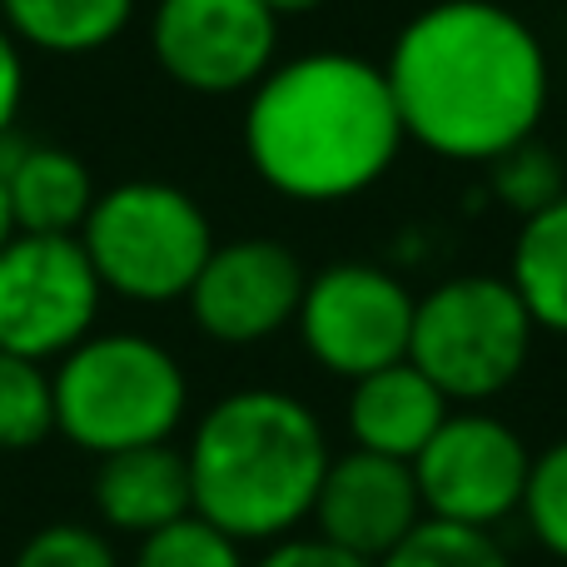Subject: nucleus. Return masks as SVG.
<instances>
[{
  "instance_id": "nucleus-21",
  "label": "nucleus",
  "mask_w": 567,
  "mask_h": 567,
  "mask_svg": "<svg viewBox=\"0 0 567 567\" xmlns=\"http://www.w3.org/2000/svg\"><path fill=\"white\" fill-rule=\"evenodd\" d=\"M130 567H249V563H245V543H235L215 523L189 513V518L140 538Z\"/></svg>"
},
{
  "instance_id": "nucleus-2",
  "label": "nucleus",
  "mask_w": 567,
  "mask_h": 567,
  "mask_svg": "<svg viewBox=\"0 0 567 567\" xmlns=\"http://www.w3.org/2000/svg\"><path fill=\"white\" fill-rule=\"evenodd\" d=\"M403 150L383 65L309 50L275 65L245 110L249 169L293 205H339L373 189Z\"/></svg>"
},
{
  "instance_id": "nucleus-6",
  "label": "nucleus",
  "mask_w": 567,
  "mask_h": 567,
  "mask_svg": "<svg viewBox=\"0 0 567 567\" xmlns=\"http://www.w3.org/2000/svg\"><path fill=\"white\" fill-rule=\"evenodd\" d=\"M533 333L538 329L508 279L458 275L419 299L409 363L429 373L453 409H478L523 379Z\"/></svg>"
},
{
  "instance_id": "nucleus-15",
  "label": "nucleus",
  "mask_w": 567,
  "mask_h": 567,
  "mask_svg": "<svg viewBox=\"0 0 567 567\" xmlns=\"http://www.w3.org/2000/svg\"><path fill=\"white\" fill-rule=\"evenodd\" d=\"M0 175H6L10 219L16 235H80L90 205H95V179L75 150L60 145H0Z\"/></svg>"
},
{
  "instance_id": "nucleus-19",
  "label": "nucleus",
  "mask_w": 567,
  "mask_h": 567,
  "mask_svg": "<svg viewBox=\"0 0 567 567\" xmlns=\"http://www.w3.org/2000/svg\"><path fill=\"white\" fill-rule=\"evenodd\" d=\"M379 567H513V558L498 543V533L423 518Z\"/></svg>"
},
{
  "instance_id": "nucleus-4",
  "label": "nucleus",
  "mask_w": 567,
  "mask_h": 567,
  "mask_svg": "<svg viewBox=\"0 0 567 567\" xmlns=\"http://www.w3.org/2000/svg\"><path fill=\"white\" fill-rule=\"evenodd\" d=\"M55 433L80 453L169 443L189 413V379L179 359L145 333H90L50 373Z\"/></svg>"
},
{
  "instance_id": "nucleus-23",
  "label": "nucleus",
  "mask_w": 567,
  "mask_h": 567,
  "mask_svg": "<svg viewBox=\"0 0 567 567\" xmlns=\"http://www.w3.org/2000/svg\"><path fill=\"white\" fill-rule=\"evenodd\" d=\"M10 567H125L105 528L95 523H45L16 548Z\"/></svg>"
},
{
  "instance_id": "nucleus-9",
  "label": "nucleus",
  "mask_w": 567,
  "mask_h": 567,
  "mask_svg": "<svg viewBox=\"0 0 567 567\" xmlns=\"http://www.w3.org/2000/svg\"><path fill=\"white\" fill-rule=\"evenodd\" d=\"M533 453L513 423L483 409H453L429 449L413 458V483L429 518L498 528L503 518L523 513Z\"/></svg>"
},
{
  "instance_id": "nucleus-14",
  "label": "nucleus",
  "mask_w": 567,
  "mask_h": 567,
  "mask_svg": "<svg viewBox=\"0 0 567 567\" xmlns=\"http://www.w3.org/2000/svg\"><path fill=\"white\" fill-rule=\"evenodd\" d=\"M453 413V403L433 389V379L423 369H413L409 359L389 363L379 373H363L349 389V439L353 449L379 453V458L413 463L429 439L443 429V419Z\"/></svg>"
},
{
  "instance_id": "nucleus-1",
  "label": "nucleus",
  "mask_w": 567,
  "mask_h": 567,
  "mask_svg": "<svg viewBox=\"0 0 567 567\" xmlns=\"http://www.w3.org/2000/svg\"><path fill=\"white\" fill-rule=\"evenodd\" d=\"M383 80L403 140L458 165L533 140L553 95L538 30L498 0H433L399 30Z\"/></svg>"
},
{
  "instance_id": "nucleus-5",
  "label": "nucleus",
  "mask_w": 567,
  "mask_h": 567,
  "mask_svg": "<svg viewBox=\"0 0 567 567\" xmlns=\"http://www.w3.org/2000/svg\"><path fill=\"white\" fill-rule=\"evenodd\" d=\"M75 239L100 289L130 303L185 299L215 249V229L199 199L169 179H125L100 189Z\"/></svg>"
},
{
  "instance_id": "nucleus-16",
  "label": "nucleus",
  "mask_w": 567,
  "mask_h": 567,
  "mask_svg": "<svg viewBox=\"0 0 567 567\" xmlns=\"http://www.w3.org/2000/svg\"><path fill=\"white\" fill-rule=\"evenodd\" d=\"M135 0H0V25L20 50L95 55L125 35Z\"/></svg>"
},
{
  "instance_id": "nucleus-10",
  "label": "nucleus",
  "mask_w": 567,
  "mask_h": 567,
  "mask_svg": "<svg viewBox=\"0 0 567 567\" xmlns=\"http://www.w3.org/2000/svg\"><path fill=\"white\" fill-rule=\"evenodd\" d=\"M150 50L179 90L239 95L275 70L279 16L265 0H159Z\"/></svg>"
},
{
  "instance_id": "nucleus-27",
  "label": "nucleus",
  "mask_w": 567,
  "mask_h": 567,
  "mask_svg": "<svg viewBox=\"0 0 567 567\" xmlns=\"http://www.w3.org/2000/svg\"><path fill=\"white\" fill-rule=\"evenodd\" d=\"M16 239V219H10V195H6V175H0V249Z\"/></svg>"
},
{
  "instance_id": "nucleus-11",
  "label": "nucleus",
  "mask_w": 567,
  "mask_h": 567,
  "mask_svg": "<svg viewBox=\"0 0 567 567\" xmlns=\"http://www.w3.org/2000/svg\"><path fill=\"white\" fill-rule=\"evenodd\" d=\"M303 284H309V269L299 265L289 245H279V239H229V245L209 249L185 303L205 339L249 349V343L275 339L299 319Z\"/></svg>"
},
{
  "instance_id": "nucleus-28",
  "label": "nucleus",
  "mask_w": 567,
  "mask_h": 567,
  "mask_svg": "<svg viewBox=\"0 0 567 567\" xmlns=\"http://www.w3.org/2000/svg\"><path fill=\"white\" fill-rule=\"evenodd\" d=\"M563 159H567V145H563Z\"/></svg>"
},
{
  "instance_id": "nucleus-8",
  "label": "nucleus",
  "mask_w": 567,
  "mask_h": 567,
  "mask_svg": "<svg viewBox=\"0 0 567 567\" xmlns=\"http://www.w3.org/2000/svg\"><path fill=\"white\" fill-rule=\"evenodd\" d=\"M413 309L419 299L399 275L363 265V259H343V265L309 275L293 323H299L309 359L323 373H339L353 383L363 373L409 359Z\"/></svg>"
},
{
  "instance_id": "nucleus-17",
  "label": "nucleus",
  "mask_w": 567,
  "mask_h": 567,
  "mask_svg": "<svg viewBox=\"0 0 567 567\" xmlns=\"http://www.w3.org/2000/svg\"><path fill=\"white\" fill-rule=\"evenodd\" d=\"M508 284L528 309L533 329L567 339V195L523 219L513 239Z\"/></svg>"
},
{
  "instance_id": "nucleus-22",
  "label": "nucleus",
  "mask_w": 567,
  "mask_h": 567,
  "mask_svg": "<svg viewBox=\"0 0 567 567\" xmlns=\"http://www.w3.org/2000/svg\"><path fill=\"white\" fill-rule=\"evenodd\" d=\"M523 518H528L533 538L567 563V439L548 443L533 453L528 493H523Z\"/></svg>"
},
{
  "instance_id": "nucleus-25",
  "label": "nucleus",
  "mask_w": 567,
  "mask_h": 567,
  "mask_svg": "<svg viewBox=\"0 0 567 567\" xmlns=\"http://www.w3.org/2000/svg\"><path fill=\"white\" fill-rule=\"evenodd\" d=\"M20 100H25V55H20L16 35L0 25V145H6L10 130H16Z\"/></svg>"
},
{
  "instance_id": "nucleus-3",
  "label": "nucleus",
  "mask_w": 567,
  "mask_h": 567,
  "mask_svg": "<svg viewBox=\"0 0 567 567\" xmlns=\"http://www.w3.org/2000/svg\"><path fill=\"white\" fill-rule=\"evenodd\" d=\"M195 513L235 543H279L309 523L329 473L319 413L284 389H235L199 413L189 433Z\"/></svg>"
},
{
  "instance_id": "nucleus-20",
  "label": "nucleus",
  "mask_w": 567,
  "mask_h": 567,
  "mask_svg": "<svg viewBox=\"0 0 567 567\" xmlns=\"http://www.w3.org/2000/svg\"><path fill=\"white\" fill-rule=\"evenodd\" d=\"M488 175H493V195L523 219L567 195V159L553 145H543L538 135L513 145L508 155H498L488 165Z\"/></svg>"
},
{
  "instance_id": "nucleus-24",
  "label": "nucleus",
  "mask_w": 567,
  "mask_h": 567,
  "mask_svg": "<svg viewBox=\"0 0 567 567\" xmlns=\"http://www.w3.org/2000/svg\"><path fill=\"white\" fill-rule=\"evenodd\" d=\"M249 567H373V563H363V558H353V553H343V548H333V543H323V538H279V543H269L265 548V558L259 563H249Z\"/></svg>"
},
{
  "instance_id": "nucleus-26",
  "label": "nucleus",
  "mask_w": 567,
  "mask_h": 567,
  "mask_svg": "<svg viewBox=\"0 0 567 567\" xmlns=\"http://www.w3.org/2000/svg\"><path fill=\"white\" fill-rule=\"evenodd\" d=\"M269 10H275V16L284 20V16H309V10H319L323 0H265Z\"/></svg>"
},
{
  "instance_id": "nucleus-7",
  "label": "nucleus",
  "mask_w": 567,
  "mask_h": 567,
  "mask_svg": "<svg viewBox=\"0 0 567 567\" xmlns=\"http://www.w3.org/2000/svg\"><path fill=\"white\" fill-rule=\"evenodd\" d=\"M100 299L105 289L75 235H16L0 249V353L60 363L95 333Z\"/></svg>"
},
{
  "instance_id": "nucleus-18",
  "label": "nucleus",
  "mask_w": 567,
  "mask_h": 567,
  "mask_svg": "<svg viewBox=\"0 0 567 567\" xmlns=\"http://www.w3.org/2000/svg\"><path fill=\"white\" fill-rule=\"evenodd\" d=\"M55 433V383L45 363L0 353V453H30Z\"/></svg>"
},
{
  "instance_id": "nucleus-12",
  "label": "nucleus",
  "mask_w": 567,
  "mask_h": 567,
  "mask_svg": "<svg viewBox=\"0 0 567 567\" xmlns=\"http://www.w3.org/2000/svg\"><path fill=\"white\" fill-rule=\"evenodd\" d=\"M429 518L413 483V463L379 458V453L349 449L329 458V473L313 498V538L333 543V548L353 553V558L379 567L409 538L419 523Z\"/></svg>"
},
{
  "instance_id": "nucleus-13",
  "label": "nucleus",
  "mask_w": 567,
  "mask_h": 567,
  "mask_svg": "<svg viewBox=\"0 0 567 567\" xmlns=\"http://www.w3.org/2000/svg\"><path fill=\"white\" fill-rule=\"evenodd\" d=\"M95 518L105 533H125V538H150V533L169 528V523L195 513V488H189V458L185 449L169 443H145V449H125L100 458L95 468Z\"/></svg>"
}]
</instances>
